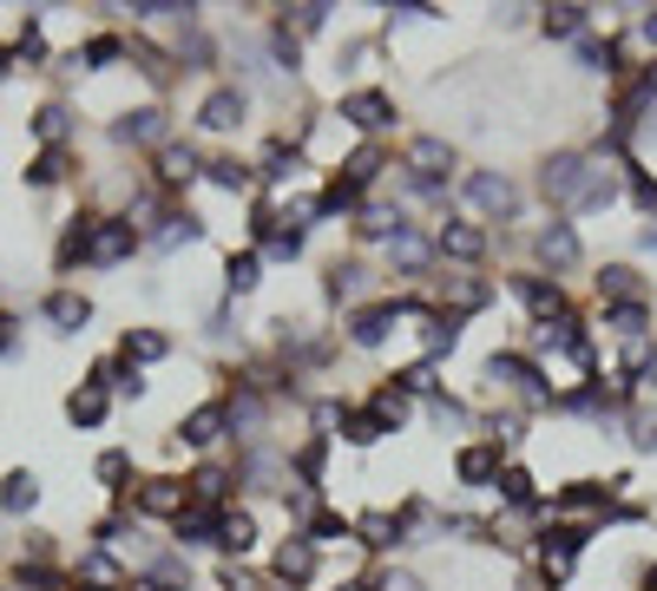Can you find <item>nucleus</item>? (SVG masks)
Listing matches in <instances>:
<instances>
[{
	"label": "nucleus",
	"mask_w": 657,
	"mask_h": 591,
	"mask_svg": "<svg viewBox=\"0 0 657 591\" xmlns=\"http://www.w3.org/2000/svg\"><path fill=\"white\" fill-rule=\"evenodd\" d=\"M67 178V151L53 146V151H40L33 164H27V184H60Z\"/></svg>",
	"instance_id": "nucleus-35"
},
{
	"label": "nucleus",
	"mask_w": 657,
	"mask_h": 591,
	"mask_svg": "<svg viewBox=\"0 0 657 591\" xmlns=\"http://www.w3.org/2000/svg\"><path fill=\"white\" fill-rule=\"evenodd\" d=\"M132 250H139L132 218H106V223H92V250H86V263H92V270H112V263H126Z\"/></svg>",
	"instance_id": "nucleus-2"
},
{
	"label": "nucleus",
	"mask_w": 657,
	"mask_h": 591,
	"mask_svg": "<svg viewBox=\"0 0 657 591\" xmlns=\"http://www.w3.org/2000/svg\"><path fill=\"white\" fill-rule=\"evenodd\" d=\"M223 493H230V473H223V467H198V480H191V500L218 507Z\"/></svg>",
	"instance_id": "nucleus-33"
},
{
	"label": "nucleus",
	"mask_w": 657,
	"mask_h": 591,
	"mask_svg": "<svg viewBox=\"0 0 657 591\" xmlns=\"http://www.w3.org/2000/svg\"><path fill=\"white\" fill-rule=\"evenodd\" d=\"M388 257H395V270H401V277H421V270H428V257H435V243H428V237H415V230H401V237L388 243Z\"/></svg>",
	"instance_id": "nucleus-19"
},
{
	"label": "nucleus",
	"mask_w": 657,
	"mask_h": 591,
	"mask_svg": "<svg viewBox=\"0 0 657 591\" xmlns=\"http://www.w3.org/2000/svg\"><path fill=\"white\" fill-rule=\"evenodd\" d=\"M165 355H171V342H165L158 329H132V335H126V369H132V362H165Z\"/></svg>",
	"instance_id": "nucleus-30"
},
{
	"label": "nucleus",
	"mask_w": 657,
	"mask_h": 591,
	"mask_svg": "<svg viewBox=\"0 0 657 591\" xmlns=\"http://www.w3.org/2000/svg\"><path fill=\"white\" fill-rule=\"evenodd\" d=\"M218 545H223V552H237V559H243V552H250V545H257V519H250V513H230V507H223Z\"/></svg>",
	"instance_id": "nucleus-26"
},
{
	"label": "nucleus",
	"mask_w": 657,
	"mask_h": 591,
	"mask_svg": "<svg viewBox=\"0 0 657 591\" xmlns=\"http://www.w3.org/2000/svg\"><path fill=\"white\" fill-rule=\"evenodd\" d=\"M500 493H507V507H519V513H546V500L532 493V473H526V467H507V473H500Z\"/></svg>",
	"instance_id": "nucleus-25"
},
{
	"label": "nucleus",
	"mask_w": 657,
	"mask_h": 591,
	"mask_svg": "<svg viewBox=\"0 0 657 591\" xmlns=\"http://www.w3.org/2000/svg\"><path fill=\"white\" fill-rule=\"evenodd\" d=\"M408 164H415L421 191H435L440 178L454 171V151H447V139H415V146H408Z\"/></svg>",
	"instance_id": "nucleus-11"
},
{
	"label": "nucleus",
	"mask_w": 657,
	"mask_h": 591,
	"mask_svg": "<svg viewBox=\"0 0 657 591\" xmlns=\"http://www.w3.org/2000/svg\"><path fill=\"white\" fill-rule=\"evenodd\" d=\"M638 40H645V47H657V7H645V13H638Z\"/></svg>",
	"instance_id": "nucleus-45"
},
{
	"label": "nucleus",
	"mask_w": 657,
	"mask_h": 591,
	"mask_svg": "<svg viewBox=\"0 0 657 591\" xmlns=\"http://www.w3.org/2000/svg\"><path fill=\"white\" fill-rule=\"evenodd\" d=\"M605 329H618V335H645L651 329V309L631 296V302H605Z\"/></svg>",
	"instance_id": "nucleus-24"
},
{
	"label": "nucleus",
	"mask_w": 657,
	"mask_h": 591,
	"mask_svg": "<svg viewBox=\"0 0 657 591\" xmlns=\"http://www.w3.org/2000/svg\"><path fill=\"white\" fill-rule=\"evenodd\" d=\"M257 283H263V257H257V250H230V257H223V290L250 296Z\"/></svg>",
	"instance_id": "nucleus-17"
},
{
	"label": "nucleus",
	"mask_w": 657,
	"mask_h": 591,
	"mask_svg": "<svg viewBox=\"0 0 657 591\" xmlns=\"http://www.w3.org/2000/svg\"><path fill=\"white\" fill-rule=\"evenodd\" d=\"M218 191H243L250 184V164H237V158H211V171H205Z\"/></svg>",
	"instance_id": "nucleus-38"
},
{
	"label": "nucleus",
	"mask_w": 657,
	"mask_h": 591,
	"mask_svg": "<svg viewBox=\"0 0 657 591\" xmlns=\"http://www.w3.org/2000/svg\"><path fill=\"white\" fill-rule=\"evenodd\" d=\"M375 591H421V579H415V572H401V565H388V572L375 579Z\"/></svg>",
	"instance_id": "nucleus-43"
},
{
	"label": "nucleus",
	"mask_w": 657,
	"mask_h": 591,
	"mask_svg": "<svg viewBox=\"0 0 657 591\" xmlns=\"http://www.w3.org/2000/svg\"><path fill=\"white\" fill-rule=\"evenodd\" d=\"M356 532H362L368 552H388V545H401V539H408L401 513H362V519H356Z\"/></svg>",
	"instance_id": "nucleus-18"
},
{
	"label": "nucleus",
	"mask_w": 657,
	"mask_h": 591,
	"mask_svg": "<svg viewBox=\"0 0 657 591\" xmlns=\"http://www.w3.org/2000/svg\"><path fill=\"white\" fill-rule=\"evenodd\" d=\"M185 500H191L185 480H146V487H139V513H151V519H178Z\"/></svg>",
	"instance_id": "nucleus-15"
},
{
	"label": "nucleus",
	"mask_w": 657,
	"mask_h": 591,
	"mask_svg": "<svg viewBox=\"0 0 657 591\" xmlns=\"http://www.w3.org/2000/svg\"><path fill=\"white\" fill-rule=\"evenodd\" d=\"M435 250L454 257V263H480V257H487V230H474V223H440Z\"/></svg>",
	"instance_id": "nucleus-10"
},
{
	"label": "nucleus",
	"mask_w": 657,
	"mask_h": 591,
	"mask_svg": "<svg viewBox=\"0 0 657 591\" xmlns=\"http://www.w3.org/2000/svg\"><path fill=\"white\" fill-rule=\"evenodd\" d=\"M395 388H401V394H435V362L421 355L408 374H395Z\"/></svg>",
	"instance_id": "nucleus-41"
},
{
	"label": "nucleus",
	"mask_w": 657,
	"mask_h": 591,
	"mask_svg": "<svg viewBox=\"0 0 657 591\" xmlns=\"http://www.w3.org/2000/svg\"><path fill=\"white\" fill-rule=\"evenodd\" d=\"M277 579H283V585H309V579H316V545H309L302 532L277 545Z\"/></svg>",
	"instance_id": "nucleus-14"
},
{
	"label": "nucleus",
	"mask_w": 657,
	"mask_h": 591,
	"mask_svg": "<svg viewBox=\"0 0 657 591\" xmlns=\"http://www.w3.org/2000/svg\"><path fill=\"white\" fill-rule=\"evenodd\" d=\"M336 591H375V585H368V579H349V585H336Z\"/></svg>",
	"instance_id": "nucleus-46"
},
{
	"label": "nucleus",
	"mask_w": 657,
	"mask_h": 591,
	"mask_svg": "<svg viewBox=\"0 0 657 591\" xmlns=\"http://www.w3.org/2000/svg\"><path fill=\"white\" fill-rule=\"evenodd\" d=\"M381 434H388V428H381L368 408H342V441H349V447H375Z\"/></svg>",
	"instance_id": "nucleus-29"
},
{
	"label": "nucleus",
	"mask_w": 657,
	"mask_h": 591,
	"mask_svg": "<svg viewBox=\"0 0 657 591\" xmlns=\"http://www.w3.org/2000/svg\"><path fill=\"white\" fill-rule=\"evenodd\" d=\"M79 585H92V591H119V585H126V572H119V565H112L106 552H86V559H79Z\"/></svg>",
	"instance_id": "nucleus-28"
},
{
	"label": "nucleus",
	"mask_w": 657,
	"mask_h": 591,
	"mask_svg": "<svg viewBox=\"0 0 657 591\" xmlns=\"http://www.w3.org/2000/svg\"><path fill=\"white\" fill-rule=\"evenodd\" d=\"M395 322H401L395 296H388V302H368V309H356V315H349V342H356V349H381Z\"/></svg>",
	"instance_id": "nucleus-6"
},
{
	"label": "nucleus",
	"mask_w": 657,
	"mask_h": 591,
	"mask_svg": "<svg viewBox=\"0 0 657 591\" xmlns=\"http://www.w3.org/2000/svg\"><path fill=\"white\" fill-rule=\"evenodd\" d=\"M322 27H329V7H290V13H283V33H322Z\"/></svg>",
	"instance_id": "nucleus-37"
},
{
	"label": "nucleus",
	"mask_w": 657,
	"mask_h": 591,
	"mask_svg": "<svg viewBox=\"0 0 657 591\" xmlns=\"http://www.w3.org/2000/svg\"><path fill=\"white\" fill-rule=\"evenodd\" d=\"M112 139H119V146H151V139H165V112H158V106L126 112V119L112 126Z\"/></svg>",
	"instance_id": "nucleus-16"
},
{
	"label": "nucleus",
	"mask_w": 657,
	"mask_h": 591,
	"mask_svg": "<svg viewBox=\"0 0 657 591\" xmlns=\"http://www.w3.org/2000/svg\"><path fill=\"white\" fill-rule=\"evenodd\" d=\"M92 473H99L112 493H126V480H132V453H119V447H112V453H99V467H92Z\"/></svg>",
	"instance_id": "nucleus-34"
},
{
	"label": "nucleus",
	"mask_w": 657,
	"mask_h": 591,
	"mask_svg": "<svg viewBox=\"0 0 657 591\" xmlns=\"http://www.w3.org/2000/svg\"><path fill=\"white\" fill-rule=\"evenodd\" d=\"M329 296H356L362 290V263H329V283H322Z\"/></svg>",
	"instance_id": "nucleus-40"
},
{
	"label": "nucleus",
	"mask_w": 657,
	"mask_h": 591,
	"mask_svg": "<svg viewBox=\"0 0 657 591\" xmlns=\"http://www.w3.org/2000/svg\"><path fill=\"white\" fill-rule=\"evenodd\" d=\"M158 178H165V184H191V178H198V151L191 146H165L158 151Z\"/></svg>",
	"instance_id": "nucleus-27"
},
{
	"label": "nucleus",
	"mask_w": 657,
	"mask_h": 591,
	"mask_svg": "<svg viewBox=\"0 0 657 591\" xmlns=\"http://www.w3.org/2000/svg\"><path fill=\"white\" fill-rule=\"evenodd\" d=\"M512 296H519L539 322H566V290H559V283H546V277L519 270V277H512Z\"/></svg>",
	"instance_id": "nucleus-5"
},
{
	"label": "nucleus",
	"mask_w": 657,
	"mask_h": 591,
	"mask_svg": "<svg viewBox=\"0 0 657 591\" xmlns=\"http://www.w3.org/2000/svg\"><path fill=\"white\" fill-rule=\"evenodd\" d=\"M454 473H460V487H500V447L494 441L460 447L454 453Z\"/></svg>",
	"instance_id": "nucleus-9"
},
{
	"label": "nucleus",
	"mask_w": 657,
	"mask_h": 591,
	"mask_svg": "<svg viewBox=\"0 0 657 591\" xmlns=\"http://www.w3.org/2000/svg\"><path fill=\"white\" fill-rule=\"evenodd\" d=\"M296 171H302V146H283V139H277V146L263 151V184H270V191H277V184H290Z\"/></svg>",
	"instance_id": "nucleus-20"
},
{
	"label": "nucleus",
	"mask_w": 657,
	"mask_h": 591,
	"mask_svg": "<svg viewBox=\"0 0 657 591\" xmlns=\"http://www.w3.org/2000/svg\"><path fill=\"white\" fill-rule=\"evenodd\" d=\"M625 487H631L625 473H618V480H573V487L553 493V513H598V507H611Z\"/></svg>",
	"instance_id": "nucleus-3"
},
{
	"label": "nucleus",
	"mask_w": 657,
	"mask_h": 591,
	"mask_svg": "<svg viewBox=\"0 0 657 591\" xmlns=\"http://www.w3.org/2000/svg\"><path fill=\"white\" fill-rule=\"evenodd\" d=\"M40 315H47L60 335H73V329H86V322H92V302H86L79 290H53L47 302H40Z\"/></svg>",
	"instance_id": "nucleus-13"
},
{
	"label": "nucleus",
	"mask_w": 657,
	"mask_h": 591,
	"mask_svg": "<svg viewBox=\"0 0 657 591\" xmlns=\"http://www.w3.org/2000/svg\"><path fill=\"white\" fill-rule=\"evenodd\" d=\"M585 178H591V151H553L546 171H539V191H546L559 211H573L579 191H585Z\"/></svg>",
	"instance_id": "nucleus-1"
},
{
	"label": "nucleus",
	"mask_w": 657,
	"mask_h": 591,
	"mask_svg": "<svg viewBox=\"0 0 657 591\" xmlns=\"http://www.w3.org/2000/svg\"><path fill=\"white\" fill-rule=\"evenodd\" d=\"M631 290H638V270H625V263H605V270H598V296L631 302Z\"/></svg>",
	"instance_id": "nucleus-32"
},
{
	"label": "nucleus",
	"mask_w": 657,
	"mask_h": 591,
	"mask_svg": "<svg viewBox=\"0 0 657 591\" xmlns=\"http://www.w3.org/2000/svg\"><path fill=\"white\" fill-rule=\"evenodd\" d=\"M342 119H349L356 132H368V139H375V132H388V126H395V99H388V92H375V86H362V92H342Z\"/></svg>",
	"instance_id": "nucleus-4"
},
{
	"label": "nucleus",
	"mask_w": 657,
	"mask_h": 591,
	"mask_svg": "<svg viewBox=\"0 0 657 591\" xmlns=\"http://www.w3.org/2000/svg\"><path fill=\"white\" fill-rule=\"evenodd\" d=\"M106 408H112V401H106V388H92V381H86L79 394H67V421H73V428H99Z\"/></svg>",
	"instance_id": "nucleus-21"
},
{
	"label": "nucleus",
	"mask_w": 657,
	"mask_h": 591,
	"mask_svg": "<svg viewBox=\"0 0 657 591\" xmlns=\"http://www.w3.org/2000/svg\"><path fill=\"white\" fill-rule=\"evenodd\" d=\"M223 428H230V408H223V401H205V408H191V414H185L178 441H185V447H211Z\"/></svg>",
	"instance_id": "nucleus-12"
},
{
	"label": "nucleus",
	"mask_w": 657,
	"mask_h": 591,
	"mask_svg": "<svg viewBox=\"0 0 657 591\" xmlns=\"http://www.w3.org/2000/svg\"><path fill=\"white\" fill-rule=\"evenodd\" d=\"M243 112H250V99H243L237 86H218V92L198 106V126H205V132H237V126H243Z\"/></svg>",
	"instance_id": "nucleus-8"
},
{
	"label": "nucleus",
	"mask_w": 657,
	"mask_h": 591,
	"mask_svg": "<svg viewBox=\"0 0 657 591\" xmlns=\"http://www.w3.org/2000/svg\"><path fill=\"white\" fill-rule=\"evenodd\" d=\"M33 132L47 139V151H53L60 139H67V106H40V112H33Z\"/></svg>",
	"instance_id": "nucleus-39"
},
{
	"label": "nucleus",
	"mask_w": 657,
	"mask_h": 591,
	"mask_svg": "<svg viewBox=\"0 0 657 591\" xmlns=\"http://www.w3.org/2000/svg\"><path fill=\"white\" fill-rule=\"evenodd\" d=\"M579 60L585 73H618V47L611 40H579Z\"/></svg>",
	"instance_id": "nucleus-36"
},
{
	"label": "nucleus",
	"mask_w": 657,
	"mask_h": 591,
	"mask_svg": "<svg viewBox=\"0 0 657 591\" xmlns=\"http://www.w3.org/2000/svg\"><path fill=\"white\" fill-rule=\"evenodd\" d=\"M631 198H638V211H651V218H657V178H638V184H631Z\"/></svg>",
	"instance_id": "nucleus-44"
},
{
	"label": "nucleus",
	"mask_w": 657,
	"mask_h": 591,
	"mask_svg": "<svg viewBox=\"0 0 657 591\" xmlns=\"http://www.w3.org/2000/svg\"><path fill=\"white\" fill-rule=\"evenodd\" d=\"M7 67H13V53H0V79H7Z\"/></svg>",
	"instance_id": "nucleus-47"
},
{
	"label": "nucleus",
	"mask_w": 657,
	"mask_h": 591,
	"mask_svg": "<svg viewBox=\"0 0 657 591\" xmlns=\"http://www.w3.org/2000/svg\"><path fill=\"white\" fill-rule=\"evenodd\" d=\"M467 198H474L487 218H512V204H519L507 171H474V178H467Z\"/></svg>",
	"instance_id": "nucleus-7"
},
{
	"label": "nucleus",
	"mask_w": 657,
	"mask_h": 591,
	"mask_svg": "<svg viewBox=\"0 0 657 591\" xmlns=\"http://www.w3.org/2000/svg\"><path fill=\"white\" fill-rule=\"evenodd\" d=\"M539 257H546V263H559V270H566V263H579V230H573V223L539 230Z\"/></svg>",
	"instance_id": "nucleus-22"
},
{
	"label": "nucleus",
	"mask_w": 657,
	"mask_h": 591,
	"mask_svg": "<svg viewBox=\"0 0 657 591\" xmlns=\"http://www.w3.org/2000/svg\"><path fill=\"white\" fill-rule=\"evenodd\" d=\"M585 13L591 7H546L539 27H546V40H573V33H585Z\"/></svg>",
	"instance_id": "nucleus-31"
},
{
	"label": "nucleus",
	"mask_w": 657,
	"mask_h": 591,
	"mask_svg": "<svg viewBox=\"0 0 657 591\" xmlns=\"http://www.w3.org/2000/svg\"><path fill=\"white\" fill-rule=\"evenodd\" d=\"M33 500H40V480H33L27 467H13V473L0 480V507H7V513H33Z\"/></svg>",
	"instance_id": "nucleus-23"
},
{
	"label": "nucleus",
	"mask_w": 657,
	"mask_h": 591,
	"mask_svg": "<svg viewBox=\"0 0 657 591\" xmlns=\"http://www.w3.org/2000/svg\"><path fill=\"white\" fill-rule=\"evenodd\" d=\"M119 53H126V47H119L112 33H99V40H86V67H92V73H99V67H112Z\"/></svg>",
	"instance_id": "nucleus-42"
}]
</instances>
